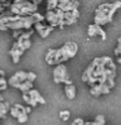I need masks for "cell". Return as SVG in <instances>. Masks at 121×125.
Returning a JSON list of instances; mask_svg holds the SVG:
<instances>
[{
    "label": "cell",
    "instance_id": "277c9868",
    "mask_svg": "<svg viewBox=\"0 0 121 125\" xmlns=\"http://www.w3.org/2000/svg\"><path fill=\"white\" fill-rule=\"evenodd\" d=\"M60 51H61V62L71 59L76 55L77 53V45L75 43H65L63 48H60Z\"/></svg>",
    "mask_w": 121,
    "mask_h": 125
},
{
    "label": "cell",
    "instance_id": "4316f807",
    "mask_svg": "<svg viewBox=\"0 0 121 125\" xmlns=\"http://www.w3.org/2000/svg\"><path fill=\"white\" fill-rule=\"evenodd\" d=\"M84 123H85V121H84L83 119H80V118H77V119H75V120L73 121V124H74V125H77V124H79V125H83Z\"/></svg>",
    "mask_w": 121,
    "mask_h": 125
},
{
    "label": "cell",
    "instance_id": "7c38bea8",
    "mask_svg": "<svg viewBox=\"0 0 121 125\" xmlns=\"http://www.w3.org/2000/svg\"><path fill=\"white\" fill-rule=\"evenodd\" d=\"M33 34H34V30H30V29H29V31H23V33L16 38V41H23L25 39H30V36Z\"/></svg>",
    "mask_w": 121,
    "mask_h": 125
},
{
    "label": "cell",
    "instance_id": "f1b7e54d",
    "mask_svg": "<svg viewBox=\"0 0 121 125\" xmlns=\"http://www.w3.org/2000/svg\"><path fill=\"white\" fill-rule=\"evenodd\" d=\"M69 1H70V0H57L59 4H67Z\"/></svg>",
    "mask_w": 121,
    "mask_h": 125
},
{
    "label": "cell",
    "instance_id": "e575fe53",
    "mask_svg": "<svg viewBox=\"0 0 121 125\" xmlns=\"http://www.w3.org/2000/svg\"><path fill=\"white\" fill-rule=\"evenodd\" d=\"M5 1H8V0H0V3H5Z\"/></svg>",
    "mask_w": 121,
    "mask_h": 125
},
{
    "label": "cell",
    "instance_id": "484cf974",
    "mask_svg": "<svg viewBox=\"0 0 121 125\" xmlns=\"http://www.w3.org/2000/svg\"><path fill=\"white\" fill-rule=\"evenodd\" d=\"M114 53H115V55H116V56H120V53H121V44H117L116 49L114 50Z\"/></svg>",
    "mask_w": 121,
    "mask_h": 125
},
{
    "label": "cell",
    "instance_id": "d6986e66",
    "mask_svg": "<svg viewBox=\"0 0 121 125\" xmlns=\"http://www.w3.org/2000/svg\"><path fill=\"white\" fill-rule=\"evenodd\" d=\"M14 75L19 79V81H24V80H26V73H25V71H21V70H20V71L15 73Z\"/></svg>",
    "mask_w": 121,
    "mask_h": 125
},
{
    "label": "cell",
    "instance_id": "ffe728a7",
    "mask_svg": "<svg viewBox=\"0 0 121 125\" xmlns=\"http://www.w3.org/2000/svg\"><path fill=\"white\" fill-rule=\"evenodd\" d=\"M57 0H47V10H54L56 9Z\"/></svg>",
    "mask_w": 121,
    "mask_h": 125
},
{
    "label": "cell",
    "instance_id": "836d02e7",
    "mask_svg": "<svg viewBox=\"0 0 121 125\" xmlns=\"http://www.w3.org/2000/svg\"><path fill=\"white\" fill-rule=\"evenodd\" d=\"M20 1H23V0H14L13 3H20Z\"/></svg>",
    "mask_w": 121,
    "mask_h": 125
},
{
    "label": "cell",
    "instance_id": "8fae6325",
    "mask_svg": "<svg viewBox=\"0 0 121 125\" xmlns=\"http://www.w3.org/2000/svg\"><path fill=\"white\" fill-rule=\"evenodd\" d=\"M28 115H29V114L25 111V108H24L23 110H20V111H19V115L16 116V119H18V121H19V123L24 124V123H26V121H28Z\"/></svg>",
    "mask_w": 121,
    "mask_h": 125
},
{
    "label": "cell",
    "instance_id": "52a82bcc",
    "mask_svg": "<svg viewBox=\"0 0 121 125\" xmlns=\"http://www.w3.org/2000/svg\"><path fill=\"white\" fill-rule=\"evenodd\" d=\"M56 8L61 9L63 11H70V10H73L75 8H79V1H77V0H70L67 4H59L57 3Z\"/></svg>",
    "mask_w": 121,
    "mask_h": 125
},
{
    "label": "cell",
    "instance_id": "e0dca14e",
    "mask_svg": "<svg viewBox=\"0 0 121 125\" xmlns=\"http://www.w3.org/2000/svg\"><path fill=\"white\" fill-rule=\"evenodd\" d=\"M96 24H93V25H90L89 26V29H87V35H89V38H94V36H96Z\"/></svg>",
    "mask_w": 121,
    "mask_h": 125
},
{
    "label": "cell",
    "instance_id": "f546056e",
    "mask_svg": "<svg viewBox=\"0 0 121 125\" xmlns=\"http://www.w3.org/2000/svg\"><path fill=\"white\" fill-rule=\"evenodd\" d=\"M14 106H15L16 109H19V110H23V109H24V106H23V105H20V104H15Z\"/></svg>",
    "mask_w": 121,
    "mask_h": 125
},
{
    "label": "cell",
    "instance_id": "d6a6232c",
    "mask_svg": "<svg viewBox=\"0 0 121 125\" xmlns=\"http://www.w3.org/2000/svg\"><path fill=\"white\" fill-rule=\"evenodd\" d=\"M0 76H5V73H4V70H0Z\"/></svg>",
    "mask_w": 121,
    "mask_h": 125
},
{
    "label": "cell",
    "instance_id": "ba28073f",
    "mask_svg": "<svg viewBox=\"0 0 121 125\" xmlns=\"http://www.w3.org/2000/svg\"><path fill=\"white\" fill-rule=\"evenodd\" d=\"M44 18H45V20H47L49 24L51 25L53 28L57 26V18H56L55 10H47V13H46V15Z\"/></svg>",
    "mask_w": 121,
    "mask_h": 125
},
{
    "label": "cell",
    "instance_id": "3957f363",
    "mask_svg": "<svg viewBox=\"0 0 121 125\" xmlns=\"http://www.w3.org/2000/svg\"><path fill=\"white\" fill-rule=\"evenodd\" d=\"M54 81L56 84H59V83H65V85L73 84V81L70 80V76L67 74V69L63 62L56 64V68L54 69Z\"/></svg>",
    "mask_w": 121,
    "mask_h": 125
},
{
    "label": "cell",
    "instance_id": "8992f818",
    "mask_svg": "<svg viewBox=\"0 0 121 125\" xmlns=\"http://www.w3.org/2000/svg\"><path fill=\"white\" fill-rule=\"evenodd\" d=\"M9 54L11 55L14 64H18L19 60H20V56L24 54V51H23V50H20V49L18 48V44H16V41H15L14 45H13V48H11V50H9Z\"/></svg>",
    "mask_w": 121,
    "mask_h": 125
},
{
    "label": "cell",
    "instance_id": "6da1fadb",
    "mask_svg": "<svg viewBox=\"0 0 121 125\" xmlns=\"http://www.w3.org/2000/svg\"><path fill=\"white\" fill-rule=\"evenodd\" d=\"M121 6L120 1H115L111 4H102L100 5L96 10H95V24L104 26L107 23L112 21L114 14L116 13V10H119Z\"/></svg>",
    "mask_w": 121,
    "mask_h": 125
},
{
    "label": "cell",
    "instance_id": "d4e9b609",
    "mask_svg": "<svg viewBox=\"0 0 121 125\" xmlns=\"http://www.w3.org/2000/svg\"><path fill=\"white\" fill-rule=\"evenodd\" d=\"M35 79H36V74H35V73H31V71L26 73V80L33 81V83H34V80H35Z\"/></svg>",
    "mask_w": 121,
    "mask_h": 125
},
{
    "label": "cell",
    "instance_id": "9a60e30c",
    "mask_svg": "<svg viewBox=\"0 0 121 125\" xmlns=\"http://www.w3.org/2000/svg\"><path fill=\"white\" fill-rule=\"evenodd\" d=\"M53 29H54V28H53L51 25H50V24H49V25H46V26L43 29L41 33H40V36H41V38H46V36H47L50 33H51V31H53Z\"/></svg>",
    "mask_w": 121,
    "mask_h": 125
},
{
    "label": "cell",
    "instance_id": "83f0119b",
    "mask_svg": "<svg viewBox=\"0 0 121 125\" xmlns=\"http://www.w3.org/2000/svg\"><path fill=\"white\" fill-rule=\"evenodd\" d=\"M41 1H43V0H31V3H33V4H35V5L41 4Z\"/></svg>",
    "mask_w": 121,
    "mask_h": 125
},
{
    "label": "cell",
    "instance_id": "7a4b0ae2",
    "mask_svg": "<svg viewBox=\"0 0 121 125\" xmlns=\"http://www.w3.org/2000/svg\"><path fill=\"white\" fill-rule=\"evenodd\" d=\"M8 9L13 14H16L20 16H26V15H30V14L37 11V5L33 4L31 1H28V0H23L20 3H11Z\"/></svg>",
    "mask_w": 121,
    "mask_h": 125
},
{
    "label": "cell",
    "instance_id": "4fadbf2b",
    "mask_svg": "<svg viewBox=\"0 0 121 125\" xmlns=\"http://www.w3.org/2000/svg\"><path fill=\"white\" fill-rule=\"evenodd\" d=\"M54 55H55V49H50L47 51V54L45 56V60L49 65H53L54 64Z\"/></svg>",
    "mask_w": 121,
    "mask_h": 125
},
{
    "label": "cell",
    "instance_id": "7402d4cb",
    "mask_svg": "<svg viewBox=\"0 0 121 125\" xmlns=\"http://www.w3.org/2000/svg\"><path fill=\"white\" fill-rule=\"evenodd\" d=\"M8 88V83L4 76H0V90H6Z\"/></svg>",
    "mask_w": 121,
    "mask_h": 125
},
{
    "label": "cell",
    "instance_id": "cb8c5ba5",
    "mask_svg": "<svg viewBox=\"0 0 121 125\" xmlns=\"http://www.w3.org/2000/svg\"><path fill=\"white\" fill-rule=\"evenodd\" d=\"M6 83H8V84L9 85H11V86H14L15 84H16V83H19V79L15 76V75H13L11 78H10L9 80H6Z\"/></svg>",
    "mask_w": 121,
    "mask_h": 125
},
{
    "label": "cell",
    "instance_id": "5bb4252c",
    "mask_svg": "<svg viewBox=\"0 0 121 125\" xmlns=\"http://www.w3.org/2000/svg\"><path fill=\"white\" fill-rule=\"evenodd\" d=\"M23 99H24V101L28 104V105H30L31 108H34V106H36L37 105V103L30 96V95H28V94H23Z\"/></svg>",
    "mask_w": 121,
    "mask_h": 125
},
{
    "label": "cell",
    "instance_id": "44dd1931",
    "mask_svg": "<svg viewBox=\"0 0 121 125\" xmlns=\"http://www.w3.org/2000/svg\"><path fill=\"white\" fill-rule=\"evenodd\" d=\"M105 118H104V115H97L96 116V119H95V124L96 125H105Z\"/></svg>",
    "mask_w": 121,
    "mask_h": 125
},
{
    "label": "cell",
    "instance_id": "ac0fdd59",
    "mask_svg": "<svg viewBox=\"0 0 121 125\" xmlns=\"http://www.w3.org/2000/svg\"><path fill=\"white\" fill-rule=\"evenodd\" d=\"M96 25H97V24H96ZM96 35H99L100 38H101V40H105V39H106V33L102 30V28L100 26V25L96 26Z\"/></svg>",
    "mask_w": 121,
    "mask_h": 125
},
{
    "label": "cell",
    "instance_id": "30bf717a",
    "mask_svg": "<svg viewBox=\"0 0 121 125\" xmlns=\"http://www.w3.org/2000/svg\"><path fill=\"white\" fill-rule=\"evenodd\" d=\"M65 94H66V96L70 99V100H73L75 99V95H76V89L74 86V84H69L65 86Z\"/></svg>",
    "mask_w": 121,
    "mask_h": 125
},
{
    "label": "cell",
    "instance_id": "5b68a950",
    "mask_svg": "<svg viewBox=\"0 0 121 125\" xmlns=\"http://www.w3.org/2000/svg\"><path fill=\"white\" fill-rule=\"evenodd\" d=\"M14 88L19 89V90L21 91L23 94H28L30 89L34 88V85H33V81L24 80V81H19V83H16V84L14 85Z\"/></svg>",
    "mask_w": 121,
    "mask_h": 125
},
{
    "label": "cell",
    "instance_id": "9c48e42d",
    "mask_svg": "<svg viewBox=\"0 0 121 125\" xmlns=\"http://www.w3.org/2000/svg\"><path fill=\"white\" fill-rule=\"evenodd\" d=\"M28 95H30V96H31L37 104H45L46 103V100L41 96V95H40V94H39V91L37 90H35L34 88H31V89H30L29 90V93H28Z\"/></svg>",
    "mask_w": 121,
    "mask_h": 125
},
{
    "label": "cell",
    "instance_id": "1f68e13d",
    "mask_svg": "<svg viewBox=\"0 0 121 125\" xmlns=\"http://www.w3.org/2000/svg\"><path fill=\"white\" fill-rule=\"evenodd\" d=\"M3 11H5V8H4V5L0 3V13H3Z\"/></svg>",
    "mask_w": 121,
    "mask_h": 125
},
{
    "label": "cell",
    "instance_id": "2e32d148",
    "mask_svg": "<svg viewBox=\"0 0 121 125\" xmlns=\"http://www.w3.org/2000/svg\"><path fill=\"white\" fill-rule=\"evenodd\" d=\"M59 118H60V120H63V121L69 120V118H70V111H69V110H61V111L59 113Z\"/></svg>",
    "mask_w": 121,
    "mask_h": 125
},
{
    "label": "cell",
    "instance_id": "603a6c76",
    "mask_svg": "<svg viewBox=\"0 0 121 125\" xmlns=\"http://www.w3.org/2000/svg\"><path fill=\"white\" fill-rule=\"evenodd\" d=\"M9 111H10V115H11L13 118H15V119H16V116L19 115V111H20V110H19V109H16L15 106H13V108H11V106H10V109H9Z\"/></svg>",
    "mask_w": 121,
    "mask_h": 125
},
{
    "label": "cell",
    "instance_id": "4dcf8cb0",
    "mask_svg": "<svg viewBox=\"0 0 121 125\" xmlns=\"http://www.w3.org/2000/svg\"><path fill=\"white\" fill-rule=\"evenodd\" d=\"M25 111H26L28 114H30V111H31V106H30V105L26 106V108H25Z\"/></svg>",
    "mask_w": 121,
    "mask_h": 125
}]
</instances>
